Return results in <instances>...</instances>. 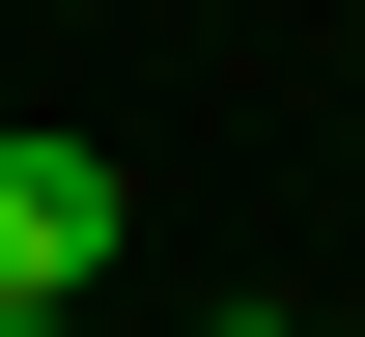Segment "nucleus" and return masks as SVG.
I'll list each match as a JSON object with an SVG mask.
<instances>
[{
	"mask_svg": "<svg viewBox=\"0 0 365 337\" xmlns=\"http://www.w3.org/2000/svg\"><path fill=\"white\" fill-rule=\"evenodd\" d=\"M113 253H140V197H113L85 141H0V309H85Z\"/></svg>",
	"mask_w": 365,
	"mask_h": 337,
	"instance_id": "1",
	"label": "nucleus"
},
{
	"mask_svg": "<svg viewBox=\"0 0 365 337\" xmlns=\"http://www.w3.org/2000/svg\"><path fill=\"white\" fill-rule=\"evenodd\" d=\"M0 337H85V309H0Z\"/></svg>",
	"mask_w": 365,
	"mask_h": 337,
	"instance_id": "2",
	"label": "nucleus"
},
{
	"mask_svg": "<svg viewBox=\"0 0 365 337\" xmlns=\"http://www.w3.org/2000/svg\"><path fill=\"white\" fill-rule=\"evenodd\" d=\"M253 337H309V309H253Z\"/></svg>",
	"mask_w": 365,
	"mask_h": 337,
	"instance_id": "3",
	"label": "nucleus"
}]
</instances>
